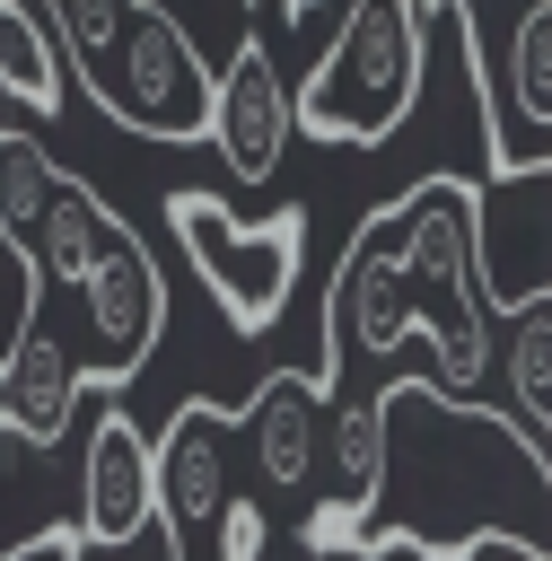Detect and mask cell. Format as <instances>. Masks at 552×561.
I'll list each match as a JSON object with an SVG mask.
<instances>
[{"label": "cell", "instance_id": "1", "mask_svg": "<svg viewBox=\"0 0 552 561\" xmlns=\"http://www.w3.org/2000/svg\"><path fill=\"white\" fill-rule=\"evenodd\" d=\"M403 342L438 351V394L473 403L491 368V298H482V237H473V184L421 175L386 210L359 219V237L333 263L324 289V377H342V351L394 359Z\"/></svg>", "mask_w": 552, "mask_h": 561}, {"label": "cell", "instance_id": "2", "mask_svg": "<svg viewBox=\"0 0 552 561\" xmlns=\"http://www.w3.org/2000/svg\"><path fill=\"white\" fill-rule=\"evenodd\" d=\"M377 403H386L394 465H386L368 543H412L429 561H464L482 535H499V543L552 561V465L517 421L456 403L429 377H403Z\"/></svg>", "mask_w": 552, "mask_h": 561}, {"label": "cell", "instance_id": "3", "mask_svg": "<svg viewBox=\"0 0 552 561\" xmlns=\"http://www.w3.org/2000/svg\"><path fill=\"white\" fill-rule=\"evenodd\" d=\"M53 9H61L70 70L123 131L202 140L219 123V70L202 61V44L175 26L166 0H53Z\"/></svg>", "mask_w": 552, "mask_h": 561}, {"label": "cell", "instance_id": "4", "mask_svg": "<svg viewBox=\"0 0 552 561\" xmlns=\"http://www.w3.org/2000/svg\"><path fill=\"white\" fill-rule=\"evenodd\" d=\"M421 70H429V0H350L342 35L298 79V131L333 149L342 140L377 149L421 105Z\"/></svg>", "mask_w": 552, "mask_h": 561}, {"label": "cell", "instance_id": "5", "mask_svg": "<svg viewBox=\"0 0 552 561\" xmlns=\"http://www.w3.org/2000/svg\"><path fill=\"white\" fill-rule=\"evenodd\" d=\"M166 228L193 254L202 289L219 298V316L237 333L280 324L289 289H298V254H307V210H272V219H228V202L210 193H166Z\"/></svg>", "mask_w": 552, "mask_h": 561}, {"label": "cell", "instance_id": "6", "mask_svg": "<svg viewBox=\"0 0 552 561\" xmlns=\"http://www.w3.org/2000/svg\"><path fill=\"white\" fill-rule=\"evenodd\" d=\"M473 237H482V298H491V316L552 307V158L491 167L473 184Z\"/></svg>", "mask_w": 552, "mask_h": 561}, {"label": "cell", "instance_id": "7", "mask_svg": "<svg viewBox=\"0 0 552 561\" xmlns=\"http://www.w3.org/2000/svg\"><path fill=\"white\" fill-rule=\"evenodd\" d=\"M158 517V438H140L131 403L105 394L88 421V456H79V535L88 543H131Z\"/></svg>", "mask_w": 552, "mask_h": 561}, {"label": "cell", "instance_id": "8", "mask_svg": "<svg viewBox=\"0 0 552 561\" xmlns=\"http://www.w3.org/2000/svg\"><path fill=\"white\" fill-rule=\"evenodd\" d=\"M210 140H219V158H228L237 184H272L280 175V158L298 140V88L280 79V61H272L263 35H237V53L219 70V123H210Z\"/></svg>", "mask_w": 552, "mask_h": 561}, {"label": "cell", "instance_id": "9", "mask_svg": "<svg viewBox=\"0 0 552 561\" xmlns=\"http://www.w3.org/2000/svg\"><path fill=\"white\" fill-rule=\"evenodd\" d=\"M324 430H333V377L324 368H272L237 403V438H245V456H254V473L272 491H307L315 482Z\"/></svg>", "mask_w": 552, "mask_h": 561}, {"label": "cell", "instance_id": "10", "mask_svg": "<svg viewBox=\"0 0 552 561\" xmlns=\"http://www.w3.org/2000/svg\"><path fill=\"white\" fill-rule=\"evenodd\" d=\"M228 430L237 412L219 403H175V421L158 430V517H166V543H193V535H219L228 517Z\"/></svg>", "mask_w": 552, "mask_h": 561}, {"label": "cell", "instance_id": "11", "mask_svg": "<svg viewBox=\"0 0 552 561\" xmlns=\"http://www.w3.org/2000/svg\"><path fill=\"white\" fill-rule=\"evenodd\" d=\"M79 307H88V333H96V377L123 386V377L158 351V324H166V280H158L149 245L123 237V245L105 254V272L79 289Z\"/></svg>", "mask_w": 552, "mask_h": 561}, {"label": "cell", "instance_id": "12", "mask_svg": "<svg viewBox=\"0 0 552 561\" xmlns=\"http://www.w3.org/2000/svg\"><path fill=\"white\" fill-rule=\"evenodd\" d=\"M123 237H131V228H123V219H114V210L70 175V167H61L53 202H44V210H35V228L18 237V263L35 272V298H44V289H88Z\"/></svg>", "mask_w": 552, "mask_h": 561}, {"label": "cell", "instance_id": "13", "mask_svg": "<svg viewBox=\"0 0 552 561\" xmlns=\"http://www.w3.org/2000/svg\"><path fill=\"white\" fill-rule=\"evenodd\" d=\"M79 386H88L79 351L35 316V324L18 333V351L0 359V421H9L26 447H61L70 412H79Z\"/></svg>", "mask_w": 552, "mask_h": 561}, {"label": "cell", "instance_id": "14", "mask_svg": "<svg viewBox=\"0 0 552 561\" xmlns=\"http://www.w3.org/2000/svg\"><path fill=\"white\" fill-rule=\"evenodd\" d=\"M53 0H0V88L26 114H61V44L44 26Z\"/></svg>", "mask_w": 552, "mask_h": 561}, {"label": "cell", "instance_id": "15", "mask_svg": "<svg viewBox=\"0 0 552 561\" xmlns=\"http://www.w3.org/2000/svg\"><path fill=\"white\" fill-rule=\"evenodd\" d=\"M508 105L526 123H552V0H534L517 18V44H508Z\"/></svg>", "mask_w": 552, "mask_h": 561}, {"label": "cell", "instance_id": "16", "mask_svg": "<svg viewBox=\"0 0 552 561\" xmlns=\"http://www.w3.org/2000/svg\"><path fill=\"white\" fill-rule=\"evenodd\" d=\"M272 552V508L263 500H228L219 517V561H263Z\"/></svg>", "mask_w": 552, "mask_h": 561}, {"label": "cell", "instance_id": "17", "mask_svg": "<svg viewBox=\"0 0 552 561\" xmlns=\"http://www.w3.org/2000/svg\"><path fill=\"white\" fill-rule=\"evenodd\" d=\"M263 9H272V18H280V26H307V18H315V9H324V0H263Z\"/></svg>", "mask_w": 552, "mask_h": 561}, {"label": "cell", "instance_id": "18", "mask_svg": "<svg viewBox=\"0 0 552 561\" xmlns=\"http://www.w3.org/2000/svg\"><path fill=\"white\" fill-rule=\"evenodd\" d=\"M0 263H18V254H9V237H0Z\"/></svg>", "mask_w": 552, "mask_h": 561}, {"label": "cell", "instance_id": "19", "mask_svg": "<svg viewBox=\"0 0 552 561\" xmlns=\"http://www.w3.org/2000/svg\"><path fill=\"white\" fill-rule=\"evenodd\" d=\"M175 552H184V543H175Z\"/></svg>", "mask_w": 552, "mask_h": 561}]
</instances>
